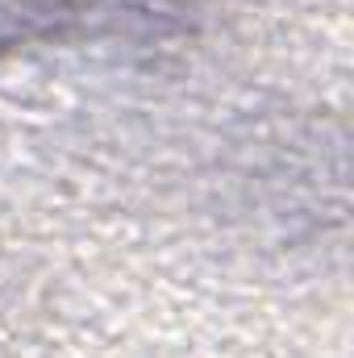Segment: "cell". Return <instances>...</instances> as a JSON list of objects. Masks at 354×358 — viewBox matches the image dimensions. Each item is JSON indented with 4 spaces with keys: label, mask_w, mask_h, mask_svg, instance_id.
Returning a JSON list of instances; mask_svg holds the SVG:
<instances>
[{
    "label": "cell",
    "mask_w": 354,
    "mask_h": 358,
    "mask_svg": "<svg viewBox=\"0 0 354 358\" xmlns=\"http://www.w3.org/2000/svg\"><path fill=\"white\" fill-rule=\"evenodd\" d=\"M108 4L113 0H0V50L63 38L67 29L104 13ZM125 4L129 13H146L142 0H125Z\"/></svg>",
    "instance_id": "cell-1"
}]
</instances>
